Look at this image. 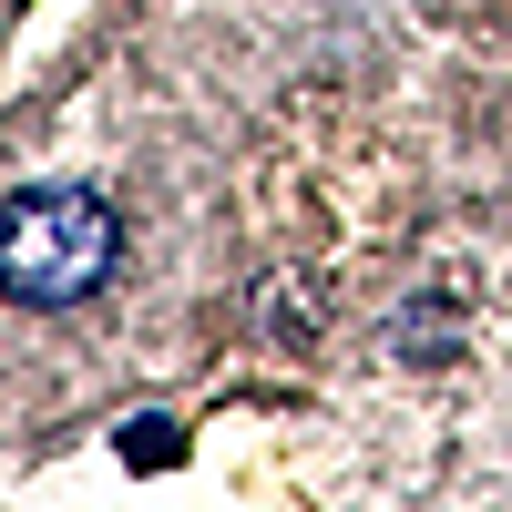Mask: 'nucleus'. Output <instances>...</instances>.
Instances as JSON below:
<instances>
[{
  "mask_svg": "<svg viewBox=\"0 0 512 512\" xmlns=\"http://www.w3.org/2000/svg\"><path fill=\"white\" fill-rule=\"evenodd\" d=\"M123 256V226L93 185H21L0 205V287L21 308H72L93 297Z\"/></svg>",
  "mask_w": 512,
  "mask_h": 512,
  "instance_id": "1",
  "label": "nucleus"
},
{
  "mask_svg": "<svg viewBox=\"0 0 512 512\" xmlns=\"http://www.w3.org/2000/svg\"><path fill=\"white\" fill-rule=\"evenodd\" d=\"M123 451H134V461H175L185 441H175V431H164V420H134V431H123Z\"/></svg>",
  "mask_w": 512,
  "mask_h": 512,
  "instance_id": "2",
  "label": "nucleus"
}]
</instances>
